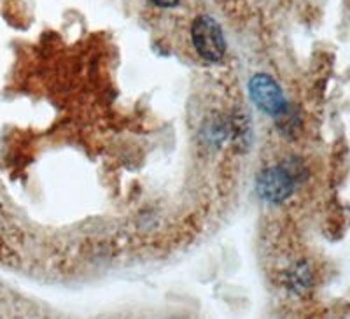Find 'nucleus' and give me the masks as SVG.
I'll return each instance as SVG.
<instances>
[{
	"label": "nucleus",
	"instance_id": "3",
	"mask_svg": "<svg viewBox=\"0 0 350 319\" xmlns=\"http://www.w3.org/2000/svg\"><path fill=\"white\" fill-rule=\"evenodd\" d=\"M295 188V179L282 167H271L262 172L258 177V192L268 202H282L293 193Z\"/></svg>",
	"mask_w": 350,
	"mask_h": 319
},
{
	"label": "nucleus",
	"instance_id": "4",
	"mask_svg": "<svg viewBox=\"0 0 350 319\" xmlns=\"http://www.w3.org/2000/svg\"><path fill=\"white\" fill-rule=\"evenodd\" d=\"M151 2L158 5V8H174V5H177L179 0H151Z\"/></svg>",
	"mask_w": 350,
	"mask_h": 319
},
{
	"label": "nucleus",
	"instance_id": "1",
	"mask_svg": "<svg viewBox=\"0 0 350 319\" xmlns=\"http://www.w3.org/2000/svg\"><path fill=\"white\" fill-rule=\"evenodd\" d=\"M191 39L196 51L207 62H219L226 51V40L217 21L211 16L196 18L191 27Z\"/></svg>",
	"mask_w": 350,
	"mask_h": 319
},
{
	"label": "nucleus",
	"instance_id": "2",
	"mask_svg": "<svg viewBox=\"0 0 350 319\" xmlns=\"http://www.w3.org/2000/svg\"><path fill=\"white\" fill-rule=\"evenodd\" d=\"M249 92L259 109L268 114H280L286 109V99L280 86L267 74H258L249 83Z\"/></svg>",
	"mask_w": 350,
	"mask_h": 319
}]
</instances>
